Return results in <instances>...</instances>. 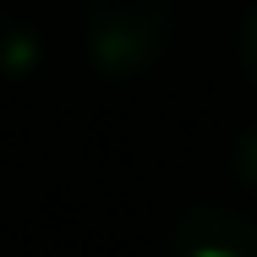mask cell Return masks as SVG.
<instances>
[{
  "instance_id": "cell-3",
  "label": "cell",
  "mask_w": 257,
  "mask_h": 257,
  "mask_svg": "<svg viewBox=\"0 0 257 257\" xmlns=\"http://www.w3.org/2000/svg\"><path fill=\"white\" fill-rule=\"evenodd\" d=\"M33 60H39V33L0 11V77H22Z\"/></svg>"
},
{
  "instance_id": "cell-4",
  "label": "cell",
  "mask_w": 257,
  "mask_h": 257,
  "mask_svg": "<svg viewBox=\"0 0 257 257\" xmlns=\"http://www.w3.org/2000/svg\"><path fill=\"white\" fill-rule=\"evenodd\" d=\"M230 164H235V181H241V186L257 197V126L241 137V143H235V159H230Z\"/></svg>"
},
{
  "instance_id": "cell-2",
  "label": "cell",
  "mask_w": 257,
  "mask_h": 257,
  "mask_svg": "<svg viewBox=\"0 0 257 257\" xmlns=\"http://www.w3.org/2000/svg\"><path fill=\"white\" fill-rule=\"evenodd\" d=\"M164 246L181 257H257V219L224 203H197L175 213Z\"/></svg>"
},
{
  "instance_id": "cell-1",
  "label": "cell",
  "mask_w": 257,
  "mask_h": 257,
  "mask_svg": "<svg viewBox=\"0 0 257 257\" xmlns=\"http://www.w3.org/2000/svg\"><path fill=\"white\" fill-rule=\"evenodd\" d=\"M175 39V0H82V50L104 77L148 71Z\"/></svg>"
},
{
  "instance_id": "cell-5",
  "label": "cell",
  "mask_w": 257,
  "mask_h": 257,
  "mask_svg": "<svg viewBox=\"0 0 257 257\" xmlns=\"http://www.w3.org/2000/svg\"><path fill=\"white\" fill-rule=\"evenodd\" d=\"M241 66H246V82L257 88V6L246 17V33H241Z\"/></svg>"
}]
</instances>
